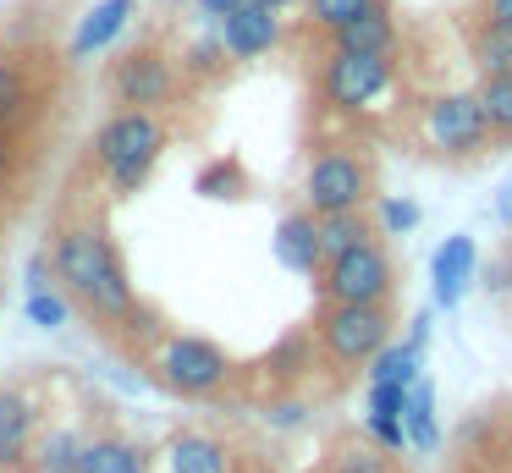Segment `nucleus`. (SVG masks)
<instances>
[{
    "mask_svg": "<svg viewBox=\"0 0 512 473\" xmlns=\"http://www.w3.org/2000/svg\"><path fill=\"white\" fill-rule=\"evenodd\" d=\"M50 275L56 286L83 303L100 325H127L138 314L133 286H127V270L116 259L111 237L100 226H61L56 242H50Z\"/></svg>",
    "mask_w": 512,
    "mask_h": 473,
    "instance_id": "1",
    "label": "nucleus"
},
{
    "mask_svg": "<svg viewBox=\"0 0 512 473\" xmlns=\"http://www.w3.org/2000/svg\"><path fill=\"white\" fill-rule=\"evenodd\" d=\"M160 154H166V127H160L155 110H116L94 132V160L111 176L116 193H138L160 165Z\"/></svg>",
    "mask_w": 512,
    "mask_h": 473,
    "instance_id": "2",
    "label": "nucleus"
},
{
    "mask_svg": "<svg viewBox=\"0 0 512 473\" xmlns=\"http://www.w3.org/2000/svg\"><path fill=\"white\" fill-rule=\"evenodd\" d=\"M155 380L177 396H215L232 380V358H226L210 336L177 330V336H166L155 347Z\"/></svg>",
    "mask_w": 512,
    "mask_h": 473,
    "instance_id": "3",
    "label": "nucleus"
},
{
    "mask_svg": "<svg viewBox=\"0 0 512 473\" xmlns=\"http://www.w3.org/2000/svg\"><path fill=\"white\" fill-rule=\"evenodd\" d=\"M391 341L386 303H325L320 314V347L336 363H369Z\"/></svg>",
    "mask_w": 512,
    "mask_h": 473,
    "instance_id": "4",
    "label": "nucleus"
},
{
    "mask_svg": "<svg viewBox=\"0 0 512 473\" xmlns=\"http://www.w3.org/2000/svg\"><path fill=\"white\" fill-rule=\"evenodd\" d=\"M320 292H325V303H386L391 297V253L380 242H358V248L325 259Z\"/></svg>",
    "mask_w": 512,
    "mask_h": 473,
    "instance_id": "5",
    "label": "nucleus"
},
{
    "mask_svg": "<svg viewBox=\"0 0 512 473\" xmlns=\"http://www.w3.org/2000/svg\"><path fill=\"white\" fill-rule=\"evenodd\" d=\"M303 198H309L314 215H347V209H364V198H369L364 160H358V154H347V149L314 154L309 182H303Z\"/></svg>",
    "mask_w": 512,
    "mask_h": 473,
    "instance_id": "6",
    "label": "nucleus"
},
{
    "mask_svg": "<svg viewBox=\"0 0 512 473\" xmlns=\"http://www.w3.org/2000/svg\"><path fill=\"white\" fill-rule=\"evenodd\" d=\"M171 94H177V66H171L155 44H138V50H127L122 61L111 66V99L116 105L160 110V105H171Z\"/></svg>",
    "mask_w": 512,
    "mask_h": 473,
    "instance_id": "7",
    "label": "nucleus"
},
{
    "mask_svg": "<svg viewBox=\"0 0 512 473\" xmlns=\"http://www.w3.org/2000/svg\"><path fill=\"white\" fill-rule=\"evenodd\" d=\"M320 88L336 110H364L369 99H380L391 88V55H353L336 50L320 72Z\"/></svg>",
    "mask_w": 512,
    "mask_h": 473,
    "instance_id": "8",
    "label": "nucleus"
},
{
    "mask_svg": "<svg viewBox=\"0 0 512 473\" xmlns=\"http://www.w3.org/2000/svg\"><path fill=\"white\" fill-rule=\"evenodd\" d=\"M430 138L441 154H474L490 138V121L479 94H441L430 105Z\"/></svg>",
    "mask_w": 512,
    "mask_h": 473,
    "instance_id": "9",
    "label": "nucleus"
},
{
    "mask_svg": "<svg viewBox=\"0 0 512 473\" xmlns=\"http://www.w3.org/2000/svg\"><path fill=\"white\" fill-rule=\"evenodd\" d=\"M474 270H479V248H474V237H446L441 248H435V259H430V292H435V308H457L468 297V281H474Z\"/></svg>",
    "mask_w": 512,
    "mask_h": 473,
    "instance_id": "10",
    "label": "nucleus"
},
{
    "mask_svg": "<svg viewBox=\"0 0 512 473\" xmlns=\"http://www.w3.org/2000/svg\"><path fill=\"white\" fill-rule=\"evenodd\" d=\"M221 44H226V55L232 61H259V55H270L281 44V22H276V11H265V6H237L232 17H221Z\"/></svg>",
    "mask_w": 512,
    "mask_h": 473,
    "instance_id": "11",
    "label": "nucleus"
},
{
    "mask_svg": "<svg viewBox=\"0 0 512 473\" xmlns=\"http://www.w3.org/2000/svg\"><path fill=\"white\" fill-rule=\"evenodd\" d=\"M34 424H39V407L28 391L6 385L0 391V473H12L28 462V446H34Z\"/></svg>",
    "mask_w": 512,
    "mask_h": 473,
    "instance_id": "12",
    "label": "nucleus"
},
{
    "mask_svg": "<svg viewBox=\"0 0 512 473\" xmlns=\"http://www.w3.org/2000/svg\"><path fill=\"white\" fill-rule=\"evenodd\" d=\"M127 17H133V0H94L78 17V28H72V61H89V55L111 50L122 39Z\"/></svg>",
    "mask_w": 512,
    "mask_h": 473,
    "instance_id": "13",
    "label": "nucleus"
},
{
    "mask_svg": "<svg viewBox=\"0 0 512 473\" xmlns=\"http://www.w3.org/2000/svg\"><path fill=\"white\" fill-rule=\"evenodd\" d=\"M276 259L298 275H320L325 270V248H320V215H281L276 220Z\"/></svg>",
    "mask_w": 512,
    "mask_h": 473,
    "instance_id": "14",
    "label": "nucleus"
},
{
    "mask_svg": "<svg viewBox=\"0 0 512 473\" xmlns=\"http://www.w3.org/2000/svg\"><path fill=\"white\" fill-rule=\"evenodd\" d=\"M23 314L28 325L39 330H61L72 319V297L61 292L56 281H50V253H39L34 264H28V297H23Z\"/></svg>",
    "mask_w": 512,
    "mask_h": 473,
    "instance_id": "15",
    "label": "nucleus"
},
{
    "mask_svg": "<svg viewBox=\"0 0 512 473\" xmlns=\"http://www.w3.org/2000/svg\"><path fill=\"white\" fill-rule=\"evenodd\" d=\"M336 50H353V55H391L397 50V22H391V11L380 6H369V11H358L347 28H336Z\"/></svg>",
    "mask_w": 512,
    "mask_h": 473,
    "instance_id": "16",
    "label": "nucleus"
},
{
    "mask_svg": "<svg viewBox=\"0 0 512 473\" xmlns=\"http://www.w3.org/2000/svg\"><path fill=\"white\" fill-rule=\"evenodd\" d=\"M166 473H232V457L215 435H171Z\"/></svg>",
    "mask_w": 512,
    "mask_h": 473,
    "instance_id": "17",
    "label": "nucleus"
},
{
    "mask_svg": "<svg viewBox=\"0 0 512 473\" xmlns=\"http://www.w3.org/2000/svg\"><path fill=\"white\" fill-rule=\"evenodd\" d=\"M419 352L424 341H386V347L369 358V385H413L419 380Z\"/></svg>",
    "mask_w": 512,
    "mask_h": 473,
    "instance_id": "18",
    "label": "nucleus"
},
{
    "mask_svg": "<svg viewBox=\"0 0 512 473\" xmlns=\"http://www.w3.org/2000/svg\"><path fill=\"white\" fill-rule=\"evenodd\" d=\"M402 429H408V446H419V451L441 446V429H435V385L430 380H413L408 407H402Z\"/></svg>",
    "mask_w": 512,
    "mask_h": 473,
    "instance_id": "19",
    "label": "nucleus"
},
{
    "mask_svg": "<svg viewBox=\"0 0 512 473\" xmlns=\"http://www.w3.org/2000/svg\"><path fill=\"white\" fill-rule=\"evenodd\" d=\"M83 473H149V457L122 435H105V440H89L83 451Z\"/></svg>",
    "mask_w": 512,
    "mask_h": 473,
    "instance_id": "20",
    "label": "nucleus"
},
{
    "mask_svg": "<svg viewBox=\"0 0 512 473\" xmlns=\"http://www.w3.org/2000/svg\"><path fill=\"white\" fill-rule=\"evenodd\" d=\"M358 242H375V226L364 220V209H347V215H320V248H325V259L358 248Z\"/></svg>",
    "mask_w": 512,
    "mask_h": 473,
    "instance_id": "21",
    "label": "nucleus"
},
{
    "mask_svg": "<svg viewBox=\"0 0 512 473\" xmlns=\"http://www.w3.org/2000/svg\"><path fill=\"white\" fill-rule=\"evenodd\" d=\"M474 61H479V72H485V77H507L512 72V28H501V22H479Z\"/></svg>",
    "mask_w": 512,
    "mask_h": 473,
    "instance_id": "22",
    "label": "nucleus"
},
{
    "mask_svg": "<svg viewBox=\"0 0 512 473\" xmlns=\"http://www.w3.org/2000/svg\"><path fill=\"white\" fill-rule=\"evenodd\" d=\"M83 451H89V440H78L72 429H56V435H45V446L34 451V468L39 473H83Z\"/></svg>",
    "mask_w": 512,
    "mask_h": 473,
    "instance_id": "23",
    "label": "nucleus"
},
{
    "mask_svg": "<svg viewBox=\"0 0 512 473\" xmlns=\"http://www.w3.org/2000/svg\"><path fill=\"white\" fill-rule=\"evenodd\" d=\"M193 187H199L204 198H243L248 193V176L237 160H210L199 176H193Z\"/></svg>",
    "mask_w": 512,
    "mask_h": 473,
    "instance_id": "24",
    "label": "nucleus"
},
{
    "mask_svg": "<svg viewBox=\"0 0 512 473\" xmlns=\"http://www.w3.org/2000/svg\"><path fill=\"white\" fill-rule=\"evenodd\" d=\"M479 105H485L490 132L512 138V72L507 77H485V83H479Z\"/></svg>",
    "mask_w": 512,
    "mask_h": 473,
    "instance_id": "25",
    "label": "nucleus"
},
{
    "mask_svg": "<svg viewBox=\"0 0 512 473\" xmlns=\"http://www.w3.org/2000/svg\"><path fill=\"white\" fill-rule=\"evenodd\" d=\"M28 110V77L17 61H6L0 55V127H12V121H23Z\"/></svg>",
    "mask_w": 512,
    "mask_h": 473,
    "instance_id": "26",
    "label": "nucleus"
},
{
    "mask_svg": "<svg viewBox=\"0 0 512 473\" xmlns=\"http://www.w3.org/2000/svg\"><path fill=\"white\" fill-rule=\"evenodd\" d=\"M419 220L424 209L413 198H397V193L380 198V237H408V231H419Z\"/></svg>",
    "mask_w": 512,
    "mask_h": 473,
    "instance_id": "27",
    "label": "nucleus"
},
{
    "mask_svg": "<svg viewBox=\"0 0 512 473\" xmlns=\"http://www.w3.org/2000/svg\"><path fill=\"white\" fill-rule=\"evenodd\" d=\"M369 6H375V0H309V22H314V28H325V33H336V28H347L358 11H369Z\"/></svg>",
    "mask_w": 512,
    "mask_h": 473,
    "instance_id": "28",
    "label": "nucleus"
},
{
    "mask_svg": "<svg viewBox=\"0 0 512 473\" xmlns=\"http://www.w3.org/2000/svg\"><path fill=\"white\" fill-rule=\"evenodd\" d=\"M331 473H391V457L386 451H369V446H353L331 462Z\"/></svg>",
    "mask_w": 512,
    "mask_h": 473,
    "instance_id": "29",
    "label": "nucleus"
},
{
    "mask_svg": "<svg viewBox=\"0 0 512 473\" xmlns=\"http://www.w3.org/2000/svg\"><path fill=\"white\" fill-rule=\"evenodd\" d=\"M408 391H413V385H369V413L402 418V407H408Z\"/></svg>",
    "mask_w": 512,
    "mask_h": 473,
    "instance_id": "30",
    "label": "nucleus"
},
{
    "mask_svg": "<svg viewBox=\"0 0 512 473\" xmlns=\"http://www.w3.org/2000/svg\"><path fill=\"white\" fill-rule=\"evenodd\" d=\"M364 429H369V440H375V446H386V451H402V446H408V429H402V418H380V413H369V418H364Z\"/></svg>",
    "mask_w": 512,
    "mask_h": 473,
    "instance_id": "31",
    "label": "nucleus"
},
{
    "mask_svg": "<svg viewBox=\"0 0 512 473\" xmlns=\"http://www.w3.org/2000/svg\"><path fill=\"white\" fill-rule=\"evenodd\" d=\"M221 55H226V44H221V39H204V44H193V50H188V72H193V77L215 72V66H221Z\"/></svg>",
    "mask_w": 512,
    "mask_h": 473,
    "instance_id": "32",
    "label": "nucleus"
},
{
    "mask_svg": "<svg viewBox=\"0 0 512 473\" xmlns=\"http://www.w3.org/2000/svg\"><path fill=\"white\" fill-rule=\"evenodd\" d=\"M270 424H276V429H298L303 424V402H276V407H270Z\"/></svg>",
    "mask_w": 512,
    "mask_h": 473,
    "instance_id": "33",
    "label": "nucleus"
},
{
    "mask_svg": "<svg viewBox=\"0 0 512 473\" xmlns=\"http://www.w3.org/2000/svg\"><path fill=\"white\" fill-rule=\"evenodd\" d=\"M485 6V22H501V28H512V0H479Z\"/></svg>",
    "mask_w": 512,
    "mask_h": 473,
    "instance_id": "34",
    "label": "nucleus"
},
{
    "mask_svg": "<svg viewBox=\"0 0 512 473\" xmlns=\"http://www.w3.org/2000/svg\"><path fill=\"white\" fill-rule=\"evenodd\" d=\"M12 160H17V149H12V132L0 127V182L12 176Z\"/></svg>",
    "mask_w": 512,
    "mask_h": 473,
    "instance_id": "35",
    "label": "nucleus"
},
{
    "mask_svg": "<svg viewBox=\"0 0 512 473\" xmlns=\"http://www.w3.org/2000/svg\"><path fill=\"white\" fill-rule=\"evenodd\" d=\"M237 6H248V0H199V11H210V17H232Z\"/></svg>",
    "mask_w": 512,
    "mask_h": 473,
    "instance_id": "36",
    "label": "nucleus"
},
{
    "mask_svg": "<svg viewBox=\"0 0 512 473\" xmlns=\"http://www.w3.org/2000/svg\"><path fill=\"white\" fill-rule=\"evenodd\" d=\"M496 215H501V226H512V182L496 193Z\"/></svg>",
    "mask_w": 512,
    "mask_h": 473,
    "instance_id": "37",
    "label": "nucleus"
},
{
    "mask_svg": "<svg viewBox=\"0 0 512 473\" xmlns=\"http://www.w3.org/2000/svg\"><path fill=\"white\" fill-rule=\"evenodd\" d=\"M254 6H265V11H281V6H292V0H254Z\"/></svg>",
    "mask_w": 512,
    "mask_h": 473,
    "instance_id": "38",
    "label": "nucleus"
}]
</instances>
